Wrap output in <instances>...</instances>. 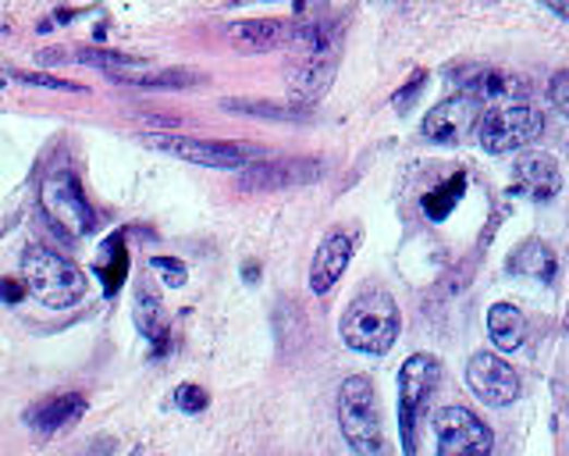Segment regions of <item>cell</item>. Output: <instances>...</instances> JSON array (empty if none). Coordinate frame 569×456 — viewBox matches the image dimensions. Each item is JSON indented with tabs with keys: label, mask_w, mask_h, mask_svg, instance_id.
Here are the masks:
<instances>
[{
	"label": "cell",
	"mask_w": 569,
	"mask_h": 456,
	"mask_svg": "<svg viewBox=\"0 0 569 456\" xmlns=\"http://www.w3.org/2000/svg\"><path fill=\"white\" fill-rule=\"evenodd\" d=\"M399 328H402L399 303L385 289H363L342 314V339L349 350L360 353L374 357L388 353L399 339Z\"/></svg>",
	"instance_id": "1"
},
{
	"label": "cell",
	"mask_w": 569,
	"mask_h": 456,
	"mask_svg": "<svg viewBox=\"0 0 569 456\" xmlns=\"http://www.w3.org/2000/svg\"><path fill=\"white\" fill-rule=\"evenodd\" d=\"M22 281L25 289L33 292L39 303L53 307V311H64V307H75L86 297V272L75 267L72 261H64L61 253H53L47 247H29L22 257Z\"/></svg>",
	"instance_id": "2"
},
{
	"label": "cell",
	"mask_w": 569,
	"mask_h": 456,
	"mask_svg": "<svg viewBox=\"0 0 569 456\" xmlns=\"http://www.w3.org/2000/svg\"><path fill=\"white\" fill-rule=\"evenodd\" d=\"M338 424H342L346 442L363 456H374L385 449L382 432V407H377L374 382L363 374H352L338 388Z\"/></svg>",
	"instance_id": "3"
},
{
	"label": "cell",
	"mask_w": 569,
	"mask_h": 456,
	"mask_svg": "<svg viewBox=\"0 0 569 456\" xmlns=\"http://www.w3.org/2000/svg\"><path fill=\"white\" fill-rule=\"evenodd\" d=\"M545 129V118H541L537 107H531L526 100H506V104H487L484 115H477V143L487 154H512L526 146L531 140L541 136Z\"/></svg>",
	"instance_id": "4"
},
{
	"label": "cell",
	"mask_w": 569,
	"mask_h": 456,
	"mask_svg": "<svg viewBox=\"0 0 569 456\" xmlns=\"http://www.w3.org/2000/svg\"><path fill=\"white\" fill-rule=\"evenodd\" d=\"M438 382H441V364L431 353H413L399 371V428L405 453H416V424L424 418L427 399L435 396Z\"/></svg>",
	"instance_id": "5"
},
{
	"label": "cell",
	"mask_w": 569,
	"mask_h": 456,
	"mask_svg": "<svg viewBox=\"0 0 569 456\" xmlns=\"http://www.w3.org/2000/svg\"><path fill=\"white\" fill-rule=\"evenodd\" d=\"M44 211L53 218V225L64 228L72 236H86L93 225H97V214H93L89 200L78 185L72 168H58L50 171L44 182Z\"/></svg>",
	"instance_id": "6"
},
{
	"label": "cell",
	"mask_w": 569,
	"mask_h": 456,
	"mask_svg": "<svg viewBox=\"0 0 569 456\" xmlns=\"http://www.w3.org/2000/svg\"><path fill=\"white\" fill-rule=\"evenodd\" d=\"M146 146L154 151H165L171 157H182V160H193V165L203 168H246L250 160L256 157L253 151L239 143H214V140H185V136H168V132H146L140 136Z\"/></svg>",
	"instance_id": "7"
},
{
	"label": "cell",
	"mask_w": 569,
	"mask_h": 456,
	"mask_svg": "<svg viewBox=\"0 0 569 456\" xmlns=\"http://www.w3.org/2000/svg\"><path fill=\"white\" fill-rule=\"evenodd\" d=\"M435 435L441 456H467V453H492L495 439L477 413L467 407H445L435 413Z\"/></svg>",
	"instance_id": "8"
},
{
	"label": "cell",
	"mask_w": 569,
	"mask_h": 456,
	"mask_svg": "<svg viewBox=\"0 0 569 456\" xmlns=\"http://www.w3.org/2000/svg\"><path fill=\"white\" fill-rule=\"evenodd\" d=\"M467 382L487 407H509L512 399H520L517 371L498 353H473L467 364Z\"/></svg>",
	"instance_id": "9"
},
{
	"label": "cell",
	"mask_w": 569,
	"mask_h": 456,
	"mask_svg": "<svg viewBox=\"0 0 569 456\" xmlns=\"http://www.w3.org/2000/svg\"><path fill=\"white\" fill-rule=\"evenodd\" d=\"M477 115H481V100L473 93H456V97L441 100L435 111L424 118L420 132L431 140V143H463L473 125H477Z\"/></svg>",
	"instance_id": "10"
},
{
	"label": "cell",
	"mask_w": 569,
	"mask_h": 456,
	"mask_svg": "<svg viewBox=\"0 0 569 456\" xmlns=\"http://www.w3.org/2000/svg\"><path fill=\"white\" fill-rule=\"evenodd\" d=\"M509 190L526 200H552L562 190V171L548 154H523L517 165H512Z\"/></svg>",
	"instance_id": "11"
},
{
	"label": "cell",
	"mask_w": 569,
	"mask_h": 456,
	"mask_svg": "<svg viewBox=\"0 0 569 456\" xmlns=\"http://www.w3.org/2000/svg\"><path fill=\"white\" fill-rule=\"evenodd\" d=\"M295 22L284 19H250V22H232L228 25V39L235 50L246 53H267L278 47H292Z\"/></svg>",
	"instance_id": "12"
},
{
	"label": "cell",
	"mask_w": 569,
	"mask_h": 456,
	"mask_svg": "<svg viewBox=\"0 0 569 456\" xmlns=\"http://www.w3.org/2000/svg\"><path fill=\"white\" fill-rule=\"evenodd\" d=\"M349 261H352V239L346 232L324 236V243L314 253V267H310V289H314L317 297H328L335 281L346 275Z\"/></svg>",
	"instance_id": "13"
},
{
	"label": "cell",
	"mask_w": 569,
	"mask_h": 456,
	"mask_svg": "<svg viewBox=\"0 0 569 456\" xmlns=\"http://www.w3.org/2000/svg\"><path fill=\"white\" fill-rule=\"evenodd\" d=\"M83 413H86V399L78 393H64V396H53V399H44V404H36L29 410V424L39 435H53V432H61V428L75 424Z\"/></svg>",
	"instance_id": "14"
},
{
	"label": "cell",
	"mask_w": 569,
	"mask_h": 456,
	"mask_svg": "<svg viewBox=\"0 0 569 456\" xmlns=\"http://www.w3.org/2000/svg\"><path fill=\"white\" fill-rule=\"evenodd\" d=\"M132 321L150 343H165L168 339V314H165V303L154 292L150 281H140L135 286V297H132Z\"/></svg>",
	"instance_id": "15"
},
{
	"label": "cell",
	"mask_w": 569,
	"mask_h": 456,
	"mask_svg": "<svg viewBox=\"0 0 569 456\" xmlns=\"http://www.w3.org/2000/svg\"><path fill=\"white\" fill-rule=\"evenodd\" d=\"M509 272L523 275V278H534V281H552L555 272H559V261H555V253H552L548 243H541V239H526V243H520L517 250H512Z\"/></svg>",
	"instance_id": "16"
},
{
	"label": "cell",
	"mask_w": 569,
	"mask_h": 456,
	"mask_svg": "<svg viewBox=\"0 0 569 456\" xmlns=\"http://www.w3.org/2000/svg\"><path fill=\"white\" fill-rule=\"evenodd\" d=\"M487 335H492L498 350H520L526 339V317L520 307L495 303L492 311H487Z\"/></svg>",
	"instance_id": "17"
},
{
	"label": "cell",
	"mask_w": 569,
	"mask_h": 456,
	"mask_svg": "<svg viewBox=\"0 0 569 456\" xmlns=\"http://www.w3.org/2000/svg\"><path fill=\"white\" fill-rule=\"evenodd\" d=\"M114 83H125L135 89H185L189 83H196L193 72L185 69H160V72H143L135 64H125V69H111L107 72Z\"/></svg>",
	"instance_id": "18"
},
{
	"label": "cell",
	"mask_w": 569,
	"mask_h": 456,
	"mask_svg": "<svg viewBox=\"0 0 569 456\" xmlns=\"http://www.w3.org/2000/svg\"><path fill=\"white\" fill-rule=\"evenodd\" d=\"M310 165L300 160H278V165H246V176L239 179V185L246 190H275V185H289V182H303Z\"/></svg>",
	"instance_id": "19"
},
{
	"label": "cell",
	"mask_w": 569,
	"mask_h": 456,
	"mask_svg": "<svg viewBox=\"0 0 569 456\" xmlns=\"http://www.w3.org/2000/svg\"><path fill=\"white\" fill-rule=\"evenodd\" d=\"M467 93H473V97L487 100V104H506V100H523L526 83L509 72H477V79H473Z\"/></svg>",
	"instance_id": "20"
},
{
	"label": "cell",
	"mask_w": 569,
	"mask_h": 456,
	"mask_svg": "<svg viewBox=\"0 0 569 456\" xmlns=\"http://www.w3.org/2000/svg\"><path fill=\"white\" fill-rule=\"evenodd\" d=\"M129 272V261H125V250H121V236H114L111 243L100 250V264H97V275L104 278L107 292H118V286L125 281Z\"/></svg>",
	"instance_id": "21"
},
{
	"label": "cell",
	"mask_w": 569,
	"mask_h": 456,
	"mask_svg": "<svg viewBox=\"0 0 569 456\" xmlns=\"http://www.w3.org/2000/svg\"><path fill=\"white\" fill-rule=\"evenodd\" d=\"M463 185H467V179H463V176L449 179V182L441 185L438 193H427V196H424V211H427L435 221H441L445 214H449V211L456 207V200L463 196Z\"/></svg>",
	"instance_id": "22"
},
{
	"label": "cell",
	"mask_w": 569,
	"mask_h": 456,
	"mask_svg": "<svg viewBox=\"0 0 569 456\" xmlns=\"http://www.w3.org/2000/svg\"><path fill=\"white\" fill-rule=\"evenodd\" d=\"M72 61L89 64V69H104V72L125 69V64H132V58H125V53H107V50H93V47H78Z\"/></svg>",
	"instance_id": "23"
},
{
	"label": "cell",
	"mask_w": 569,
	"mask_h": 456,
	"mask_svg": "<svg viewBox=\"0 0 569 456\" xmlns=\"http://www.w3.org/2000/svg\"><path fill=\"white\" fill-rule=\"evenodd\" d=\"M207 404H210V396H207V388L203 385H179L174 388V407L185 410V413L207 410Z\"/></svg>",
	"instance_id": "24"
},
{
	"label": "cell",
	"mask_w": 569,
	"mask_h": 456,
	"mask_svg": "<svg viewBox=\"0 0 569 456\" xmlns=\"http://www.w3.org/2000/svg\"><path fill=\"white\" fill-rule=\"evenodd\" d=\"M150 267L160 275V281L171 286V289H179L185 281V275H189V267L179 257H150Z\"/></svg>",
	"instance_id": "25"
},
{
	"label": "cell",
	"mask_w": 569,
	"mask_h": 456,
	"mask_svg": "<svg viewBox=\"0 0 569 456\" xmlns=\"http://www.w3.org/2000/svg\"><path fill=\"white\" fill-rule=\"evenodd\" d=\"M19 79V83H29V86H44V89H61V93H83L86 86H75L68 83V79H53V75H44V72H11Z\"/></svg>",
	"instance_id": "26"
},
{
	"label": "cell",
	"mask_w": 569,
	"mask_h": 456,
	"mask_svg": "<svg viewBox=\"0 0 569 456\" xmlns=\"http://www.w3.org/2000/svg\"><path fill=\"white\" fill-rule=\"evenodd\" d=\"M424 83H427V72H416V75L410 79V83H405V89L391 97V104H396V111H410L413 100L420 97V89H424Z\"/></svg>",
	"instance_id": "27"
},
{
	"label": "cell",
	"mask_w": 569,
	"mask_h": 456,
	"mask_svg": "<svg viewBox=\"0 0 569 456\" xmlns=\"http://www.w3.org/2000/svg\"><path fill=\"white\" fill-rule=\"evenodd\" d=\"M548 97H552V104L559 107V111L569 118V69H562L559 75L552 79V86H548Z\"/></svg>",
	"instance_id": "28"
},
{
	"label": "cell",
	"mask_w": 569,
	"mask_h": 456,
	"mask_svg": "<svg viewBox=\"0 0 569 456\" xmlns=\"http://www.w3.org/2000/svg\"><path fill=\"white\" fill-rule=\"evenodd\" d=\"M22 297H25V281L0 278V300H4V303H19Z\"/></svg>",
	"instance_id": "29"
},
{
	"label": "cell",
	"mask_w": 569,
	"mask_h": 456,
	"mask_svg": "<svg viewBox=\"0 0 569 456\" xmlns=\"http://www.w3.org/2000/svg\"><path fill=\"white\" fill-rule=\"evenodd\" d=\"M545 4L555 11V15H562V19H569V0H545Z\"/></svg>",
	"instance_id": "30"
},
{
	"label": "cell",
	"mask_w": 569,
	"mask_h": 456,
	"mask_svg": "<svg viewBox=\"0 0 569 456\" xmlns=\"http://www.w3.org/2000/svg\"><path fill=\"white\" fill-rule=\"evenodd\" d=\"M242 275H246L250 281H256V278H261V267H256V264H250V267H242Z\"/></svg>",
	"instance_id": "31"
},
{
	"label": "cell",
	"mask_w": 569,
	"mask_h": 456,
	"mask_svg": "<svg viewBox=\"0 0 569 456\" xmlns=\"http://www.w3.org/2000/svg\"><path fill=\"white\" fill-rule=\"evenodd\" d=\"M232 4H264V0H232Z\"/></svg>",
	"instance_id": "32"
},
{
	"label": "cell",
	"mask_w": 569,
	"mask_h": 456,
	"mask_svg": "<svg viewBox=\"0 0 569 456\" xmlns=\"http://www.w3.org/2000/svg\"><path fill=\"white\" fill-rule=\"evenodd\" d=\"M0 86H4V83H0Z\"/></svg>",
	"instance_id": "33"
}]
</instances>
